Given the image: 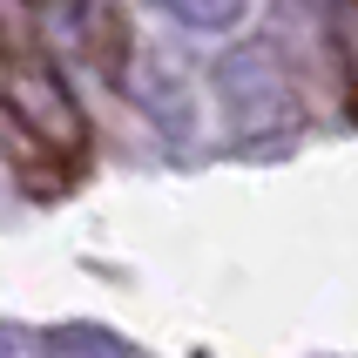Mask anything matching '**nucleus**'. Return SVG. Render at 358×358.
I'll return each mask as SVG.
<instances>
[{"label": "nucleus", "mask_w": 358, "mask_h": 358, "mask_svg": "<svg viewBox=\"0 0 358 358\" xmlns=\"http://www.w3.org/2000/svg\"><path fill=\"white\" fill-rule=\"evenodd\" d=\"M61 352H75V358H129V345H101V331H68V338H61Z\"/></svg>", "instance_id": "nucleus-3"}, {"label": "nucleus", "mask_w": 358, "mask_h": 358, "mask_svg": "<svg viewBox=\"0 0 358 358\" xmlns=\"http://www.w3.org/2000/svg\"><path fill=\"white\" fill-rule=\"evenodd\" d=\"M149 7H162L169 20L196 27V34H223V27L243 20V0H149Z\"/></svg>", "instance_id": "nucleus-2"}, {"label": "nucleus", "mask_w": 358, "mask_h": 358, "mask_svg": "<svg viewBox=\"0 0 358 358\" xmlns=\"http://www.w3.org/2000/svg\"><path fill=\"white\" fill-rule=\"evenodd\" d=\"M7 122H14V156H27L41 142L48 162H68V156H81V142H88V122H81L75 95H68L61 75L41 55H27L20 41H14V61H7Z\"/></svg>", "instance_id": "nucleus-1"}]
</instances>
